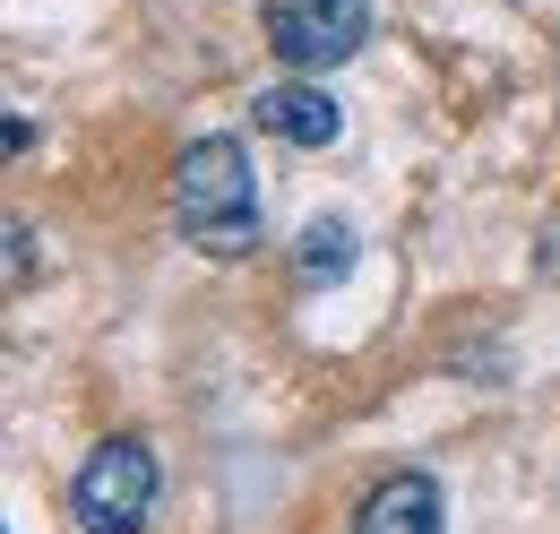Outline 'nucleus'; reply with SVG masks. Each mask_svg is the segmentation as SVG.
I'll return each instance as SVG.
<instances>
[{
  "label": "nucleus",
  "mask_w": 560,
  "mask_h": 534,
  "mask_svg": "<svg viewBox=\"0 0 560 534\" xmlns=\"http://www.w3.org/2000/svg\"><path fill=\"white\" fill-rule=\"evenodd\" d=\"M155 509V449L147 440H104L86 449V466L70 483V518L86 534H139Z\"/></svg>",
  "instance_id": "f03ea898"
},
{
  "label": "nucleus",
  "mask_w": 560,
  "mask_h": 534,
  "mask_svg": "<svg viewBox=\"0 0 560 534\" xmlns=\"http://www.w3.org/2000/svg\"><path fill=\"white\" fill-rule=\"evenodd\" d=\"M353 276V224L346 216H311L302 224V285H337Z\"/></svg>",
  "instance_id": "423d86ee"
},
{
  "label": "nucleus",
  "mask_w": 560,
  "mask_h": 534,
  "mask_svg": "<svg viewBox=\"0 0 560 534\" xmlns=\"http://www.w3.org/2000/svg\"><path fill=\"white\" fill-rule=\"evenodd\" d=\"M259 130L293 138V147H337L346 113H337V95H328V86H302V78H284V86H259Z\"/></svg>",
  "instance_id": "39448f33"
},
{
  "label": "nucleus",
  "mask_w": 560,
  "mask_h": 534,
  "mask_svg": "<svg viewBox=\"0 0 560 534\" xmlns=\"http://www.w3.org/2000/svg\"><path fill=\"white\" fill-rule=\"evenodd\" d=\"M544 276H560V224H552V242H544Z\"/></svg>",
  "instance_id": "0eeeda50"
},
{
  "label": "nucleus",
  "mask_w": 560,
  "mask_h": 534,
  "mask_svg": "<svg viewBox=\"0 0 560 534\" xmlns=\"http://www.w3.org/2000/svg\"><path fill=\"white\" fill-rule=\"evenodd\" d=\"M173 216L208 259L259 251V173L242 155V138H190L173 164Z\"/></svg>",
  "instance_id": "f257e3e1"
},
{
  "label": "nucleus",
  "mask_w": 560,
  "mask_h": 534,
  "mask_svg": "<svg viewBox=\"0 0 560 534\" xmlns=\"http://www.w3.org/2000/svg\"><path fill=\"white\" fill-rule=\"evenodd\" d=\"M353 534H448L440 483H431V474H388V483H371L362 509H353Z\"/></svg>",
  "instance_id": "20e7f679"
},
{
  "label": "nucleus",
  "mask_w": 560,
  "mask_h": 534,
  "mask_svg": "<svg viewBox=\"0 0 560 534\" xmlns=\"http://www.w3.org/2000/svg\"><path fill=\"white\" fill-rule=\"evenodd\" d=\"M371 44V0H277L268 9V53L284 69H337Z\"/></svg>",
  "instance_id": "7ed1b4c3"
}]
</instances>
